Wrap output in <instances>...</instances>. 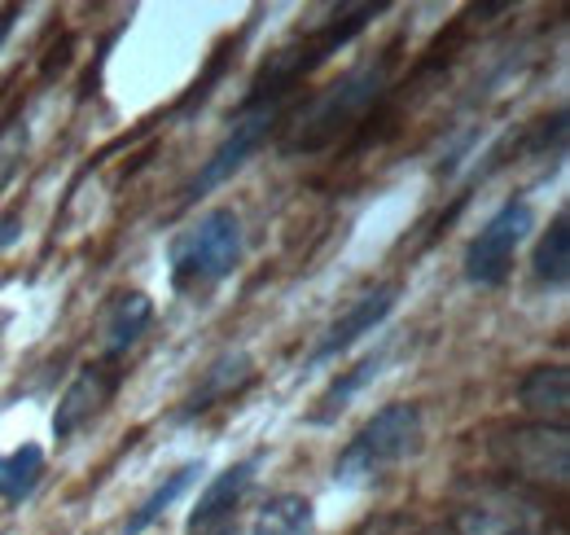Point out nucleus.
Segmentation results:
<instances>
[{
    "mask_svg": "<svg viewBox=\"0 0 570 535\" xmlns=\"http://www.w3.org/2000/svg\"><path fill=\"white\" fill-rule=\"evenodd\" d=\"M391 62L395 54H377L368 62L352 67L343 79H334L330 88H321L316 97H307L289 119H285L282 149L285 154H316V149H330L338 145L343 136L360 128L373 106L382 101L386 93V79H391Z\"/></svg>",
    "mask_w": 570,
    "mask_h": 535,
    "instance_id": "f257e3e1",
    "label": "nucleus"
},
{
    "mask_svg": "<svg viewBox=\"0 0 570 535\" xmlns=\"http://www.w3.org/2000/svg\"><path fill=\"white\" fill-rule=\"evenodd\" d=\"M377 13H386V4H352V9H338L325 27H316V31H307V36H294L289 45L273 49V54L264 58V67L255 70L250 93H246L242 106H289V97L298 93V84L321 67V62H330L347 40H356Z\"/></svg>",
    "mask_w": 570,
    "mask_h": 535,
    "instance_id": "f03ea898",
    "label": "nucleus"
},
{
    "mask_svg": "<svg viewBox=\"0 0 570 535\" xmlns=\"http://www.w3.org/2000/svg\"><path fill=\"white\" fill-rule=\"evenodd\" d=\"M426 439V421L417 403H386L377 408L364 426L356 430V439L338 453L334 461V478L343 487H373L382 483L391 469H400L404 461H413L422 453Z\"/></svg>",
    "mask_w": 570,
    "mask_h": 535,
    "instance_id": "7ed1b4c3",
    "label": "nucleus"
},
{
    "mask_svg": "<svg viewBox=\"0 0 570 535\" xmlns=\"http://www.w3.org/2000/svg\"><path fill=\"white\" fill-rule=\"evenodd\" d=\"M242 264V220L233 206L203 211L167 246V272L176 294H203Z\"/></svg>",
    "mask_w": 570,
    "mask_h": 535,
    "instance_id": "20e7f679",
    "label": "nucleus"
},
{
    "mask_svg": "<svg viewBox=\"0 0 570 535\" xmlns=\"http://www.w3.org/2000/svg\"><path fill=\"white\" fill-rule=\"evenodd\" d=\"M452 527L456 535H549L553 509H549V496L522 483L483 478L461 492Z\"/></svg>",
    "mask_w": 570,
    "mask_h": 535,
    "instance_id": "39448f33",
    "label": "nucleus"
},
{
    "mask_svg": "<svg viewBox=\"0 0 570 535\" xmlns=\"http://www.w3.org/2000/svg\"><path fill=\"white\" fill-rule=\"evenodd\" d=\"M497 474L509 483H522L540 496L549 492H567L570 483V430L567 426H544V421H527V426H504L497 439L488 444Z\"/></svg>",
    "mask_w": 570,
    "mask_h": 535,
    "instance_id": "423d86ee",
    "label": "nucleus"
},
{
    "mask_svg": "<svg viewBox=\"0 0 570 535\" xmlns=\"http://www.w3.org/2000/svg\"><path fill=\"white\" fill-rule=\"evenodd\" d=\"M531 224H535L531 202L527 198L504 202L497 215L474 233V242H470V251H465V276H470L474 285H488V290H492V285H504V276H509V268H513V255H518V246L527 242Z\"/></svg>",
    "mask_w": 570,
    "mask_h": 535,
    "instance_id": "0eeeda50",
    "label": "nucleus"
},
{
    "mask_svg": "<svg viewBox=\"0 0 570 535\" xmlns=\"http://www.w3.org/2000/svg\"><path fill=\"white\" fill-rule=\"evenodd\" d=\"M289 119V106H237V124L228 128V136L215 145V154L207 158V167L194 176L189 185V198L207 194L215 185H224L237 167H246V158L268 140V136L282 128Z\"/></svg>",
    "mask_w": 570,
    "mask_h": 535,
    "instance_id": "6e6552de",
    "label": "nucleus"
},
{
    "mask_svg": "<svg viewBox=\"0 0 570 535\" xmlns=\"http://www.w3.org/2000/svg\"><path fill=\"white\" fill-rule=\"evenodd\" d=\"M124 382V369L115 360H101V364H88L75 373V382L62 391V400L53 408V439L67 444L75 439L83 426H92L110 403H115V391Z\"/></svg>",
    "mask_w": 570,
    "mask_h": 535,
    "instance_id": "1a4fd4ad",
    "label": "nucleus"
},
{
    "mask_svg": "<svg viewBox=\"0 0 570 535\" xmlns=\"http://www.w3.org/2000/svg\"><path fill=\"white\" fill-rule=\"evenodd\" d=\"M255 469H259V457H246L224 474H215L207 492L198 496L189 523H185V535H242L237 532V514H242L246 492L255 487Z\"/></svg>",
    "mask_w": 570,
    "mask_h": 535,
    "instance_id": "9d476101",
    "label": "nucleus"
},
{
    "mask_svg": "<svg viewBox=\"0 0 570 535\" xmlns=\"http://www.w3.org/2000/svg\"><path fill=\"white\" fill-rule=\"evenodd\" d=\"M395 303H400V281H386V285H373L368 294H360L356 303L321 334L316 342V351H312V364H325V360H334L338 351H347L352 342H360L364 334H373L391 312H395Z\"/></svg>",
    "mask_w": 570,
    "mask_h": 535,
    "instance_id": "9b49d317",
    "label": "nucleus"
},
{
    "mask_svg": "<svg viewBox=\"0 0 570 535\" xmlns=\"http://www.w3.org/2000/svg\"><path fill=\"white\" fill-rule=\"evenodd\" d=\"M149 321H154L149 294H141V290H119V294H110V299L101 303V312H97V342H101V356L119 364V356H128V351L141 342V334L149 330Z\"/></svg>",
    "mask_w": 570,
    "mask_h": 535,
    "instance_id": "f8f14e48",
    "label": "nucleus"
},
{
    "mask_svg": "<svg viewBox=\"0 0 570 535\" xmlns=\"http://www.w3.org/2000/svg\"><path fill=\"white\" fill-rule=\"evenodd\" d=\"M250 382H255V364H250V356H246V351H224L212 369L203 373V382L189 391V400H185V408H180V417H198V412H207V408H215V403L237 400Z\"/></svg>",
    "mask_w": 570,
    "mask_h": 535,
    "instance_id": "ddd939ff",
    "label": "nucleus"
},
{
    "mask_svg": "<svg viewBox=\"0 0 570 535\" xmlns=\"http://www.w3.org/2000/svg\"><path fill=\"white\" fill-rule=\"evenodd\" d=\"M518 403L544 421V426H567V412H570V373L567 364H540L522 378L518 387Z\"/></svg>",
    "mask_w": 570,
    "mask_h": 535,
    "instance_id": "4468645a",
    "label": "nucleus"
},
{
    "mask_svg": "<svg viewBox=\"0 0 570 535\" xmlns=\"http://www.w3.org/2000/svg\"><path fill=\"white\" fill-rule=\"evenodd\" d=\"M45 478V448L40 444H22L13 453L0 457V500L4 505H22Z\"/></svg>",
    "mask_w": 570,
    "mask_h": 535,
    "instance_id": "2eb2a0df",
    "label": "nucleus"
},
{
    "mask_svg": "<svg viewBox=\"0 0 570 535\" xmlns=\"http://www.w3.org/2000/svg\"><path fill=\"white\" fill-rule=\"evenodd\" d=\"M312 532H316V509H312V500L298 496V492H282V496H273V500L259 509L255 532L250 535H312Z\"/></svg>",
    "mask_w": 570,
    "mask_h": 535,
    "instance_id": "dca6fc26",
    "label": "nucleus"
},
{
    "mask_svg": "<svg viewBox=\"0 0 570 535\" xmlns=\"http://www.w3.org/2000/svg\"><path fill=\"white\" fill-rule=\"evenodd\" d=\"M531 264H535V276H540L549 290H562L570 281V215L567 211L553 215V224H549V233L540 237Z\"/></svg>",
    "mask_w": 570,
    "mask_h": 535,
    "instance_id": "f3484780",
    "label": "nucleus"
},
{
    "mask_svg": "<svg viewBox=\"0 0 570 535\" xmlns=\"http://www.w3.org/2000/svg\"><path fill=\"white\" fill-rule=\"evenodd\" d=\"M198 474H203V461H185L180 469H171V474H167V478L145 496L141 509L128 518V535H137V532H145L149 523H158V518L176 505V496H185V492L194 487V478H198Z\"/></svg>",
    "mask_w": 570,
    "mask_h": 535,
    "instance_id": "a211bd4d",
    "label": "nucleus"
},
{
    "mask_svg": "<svg viewBox=\"0 0 570 535\" xmlns=\"http://www.w3.org/2000/svg\"><path fill=\"white\" fill-rule=\"evenodd\" d=\"M382 364H386V356H368V360H360L352 373H343V378H338V382H334V387H330V391L316 400V408H312V421H316V426L334 421V417H338V412L352 403V396H356V391H364V387H368V382L382 373Z\"/></svg>",
    "mask_w": 570,
    "mask_h": 535,
    "instance_id": "6ab92c4d",
    "label": "nucleus"
},
{
    "mask_svg": "<svg viewBox=\"0 0 570 535\" xmlns=\"http://www.w3.org/2000/svg\"><path fill=\"white\" fill-rule=\"evenodd\" d=\"M22 154H27V128L13 124L9 133L0 136V189L13 181V172L22 167Z\"/></svg>",
    "mask_w": 570,
    "mask_h": 535,
    "instance_id": "aec40b11",
    "label": "nucleus"
},
{
    "mask_svg": "<svg viewBox=\"0 0 570 535\" xmlns=\"http://www.w3.org/2000/svg\"><path fill=\"white\" fill-rule=\"evenodd\" d=\"M13 18H18V4H4V9H0V45H4L9 31H13Z\"/></svg>",
    "mask_w": 570,
    "mask_h": 535,
    "instance_id": "412c9836",
    "label": "nucleus"
},
{
    "mask_svg": "<svg viewBox=\"0 0 570 535\" xmlns=\"http://www.w3.org/2000/svg\"><path fill=\"white\" fill-rule=\"evenodd\" d=\"M417 535H456V527H452V523H430V527H422Z\"/></svg>",
    "mask_w": 570,
    "mask_h": 535,
    "instance_id": "4be33fe9",
    "label": "nucleus"
}]
</instances>
